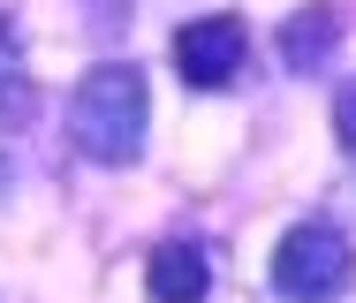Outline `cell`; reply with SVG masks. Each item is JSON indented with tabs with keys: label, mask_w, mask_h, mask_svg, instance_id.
Returning a JSON list of instances; mask_svg holds the SVG:
<instances>
[{
	"label": "cell",
	"mask_w": 356,
	"mask_h": 303,
	"mask_svg": "<svg viewBox=\"0 0 356 303\" xmlns=\"http://www.w3.org/2000/svg\"><path fill=\"white\" fill-rule=\"evenodd\" d=\"M31 106H38L31 99V76H0V129H23Z\"/></svg>",
	"instance_id": "6"
},
{
	"label": "cell",
	"mask_w": 356,
	"mask_h": 303,
	"mask_svg": "<svg viewBox=\"0 0 356 303\" xmlns=\"http://www.w3.org/2000/svg\"><path fill=\"white\" fill-rule=\"evenodd\" d=\"M8 61H15V31L0 23V76H8Z\"/></svg>",
	"instance_id": "8"
},
{
	"label": "cell",
	"mask_w": 356,
	"mask_h": 303,
	"mask_svg": "<svg viewBox=\"0 0 356 303\" xmlns=\"http://www.w3.org/2000/svg\"><path fill=\"white\" fill-rule=\"evenodd\" d=\"M144 288H152V303H205L213 296V258H205L190 235H167V243L144 258Z\"/></svg>",
	"instance_id": "4"
},
{
	"label": "cell",
	"mask_w": 356,
	"mask_h": 303,
	"mask_svg": "<svg viewBox=\"0 0 356 303\" xmlns=\"http://www.w3.org/2000/svg\"><path fill=\"white\" fill-rule=\"evenodd\" d=\"M144 122H152V99L129 61H99L69 99V137L91 167H129L144 152Z\"/></svg>",
	"instance_id": "1"
},
{
	"label": "cell",
	"mask_w": 356,
	"mask_h": 303,
	"mask_svg": "<svg viewBox=\"0 0 356 303\" xmlns=\"http://www.w3.org/2000/svg\"><path fill=\"white\" fill-rule=\"evenodd\" d=\"M356 281V243L334 220H296L273 250V288L281 303H341Z\"/></svg>",
	"instance_id": "2"
},
{
	"label": "cell",
	"mask_w": 356,
	"mask_h": 303,
	"mask_svg": "<svg viewBox=\"0 0 356 303\" xmlns=\"http://www.w3.org/2000/svg\"><path fill=\"white\" fill-rule=\"evenodd\" d=\"M334 46H341V31H334V8H326V0H311V8L288 15V31H281V61L288 69H326Z\"/></svg>",
	"instance_id": "5"
},
{
	"label": "cell",
	"mask_w": 356,
	"mask_h": 303,
	"mask_svg": "<svg viewBox=\"0 0 356 303\" xmlns=\"http://www.w3.org/2000/svg\"><path fill=\"white\" fill-rule=\"evenodd\" d=\"M243 54H250V31H243L235 15H197V23H182V38H175V69L190 76L197 91L235 83Z\"/></svg>",
	"instance_id": "3"
},
{
	"label": "cell",
	"mask_w": 356,
	"mask_h": 303,
	"mask_svg": "<svg viewBox=\"0 0 356 303\" xmlns=\"http://www.w3.org/2000/svg\"><path fill=\"white\" fill-rule=\"evenodd\" d=\"M334 129H341V145L356 152V83H341V91H334Z\"/></svg>",
	"instance_id": "7"
}]
</instances>
